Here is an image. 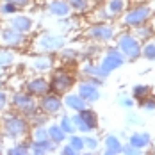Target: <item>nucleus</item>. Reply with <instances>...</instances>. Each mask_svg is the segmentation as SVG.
<instances>
[{
	"label": "nucleus",
	"mask_w": 155,
	"mask_h": 155,
	"mask_svg": "<svg viewBox=\"0 0 155 155\" xmlns=\"http://www.w3.org/2000/svg\"><path fill=\"white\" fill-rule=\"evenodd\" d=\"M62 107H64L62 105V96L54 93V91H48V93H45L43 96L38 98V109L43 114H47V116H57V114H61Z\"/></svg>",
	"instance_id": "9"
},
{
	"label": "nucleus",
	"mask_w": 155,
	"mask_h": 155,
	"mask_svg": "<svg viewBox=\"0 0 155 155\" xmlns=\"http://www.w3.org/2000/svg\"><path fill=\"white\" fill-rule=\"evenodd\" d=\"M80 71H82V75H84L86 78H89V80L96 82L98 86H102L104 80L109 77V75L104 73V70L100 68V64H94V62H86V64L80 68Z\"/></svg>",
	"instance_id": "18"
},
{
	"label": "nucleus",
	"mask_w": 155,
	"mask_h": 155,
	"mask_svg": "<svg viewBox=\"0 0 155 155\" xmlns=\"http://www.w3.org/2000/svg\"><path fill=\"white\" fill-rule=\"evenodd\" d=\"M118 104L125 109H132L136 105V100H134L132 96H120V102H118Z\"/></svg>",
	"instance_id": "38"
},
{
	"label": "nucleus",
	"mask_w": 155,
	"mask_h": 155,
	"mask_svg": "<svg viewBox=\"0 0 155 155\" xmlns=\"http://www.w3.org/2000/svg\"><path fill=\"white\" fill-rule=\"evenodd\" d=\"M4 2H11V4H15L16 7H20L21 11L27 9V7L32 4V0H4Z\"/></svg>",
	"instance_id": "41"
},
{
	"label": "nucleus",
	"mask_w": 155,
	"mask_h": 155,
	"mask_svg": "<svg viewBox=\"0 0 155 155\" xmlns=\"http://www.w3.org/2000/svg\"><path fill=\"white\" fill-rule=\"evenodd\" d=\"M127 123L137 127V125H143L144 121H143V118H139L137 114H128V116H127Z\"/></svg>",
	"instance_id": "42"
},
{
	"label": "nucleus",
	"mask_w": 155,
	"mask_h": 155,
	"mask_svg": "<svg viewBox=\"0 0 155 155\" xmlns=\"http://www.w3.org/2000/svg\"><path fill=\"white\" fill-rule=\"evenodd\" d=\"M31 134V123L25 116L15 110L0 114V139L4 143H15L20 139H27Z\"/></svg>",
	"instance_id": "1"
},
{
	"label": "nucleus",
	"mask_w": 155,
	"mask_h": 155,
	"mask_svg": "<svg viewBox=\"0 0 155 155\" xmlns=\"http://www.w3.org/2000/svg\"><path fill=\"white\" fill-rule=\"evenodd\" d=\"M84 146H86L87 152H98V148H100V139L94 137V136H91V134H84Z\"/></svg>",
	"instance_id": "34"
},
{
	"label": "nucleus",
	"mask_w": 155,
	"mask_h": 155,
	"mask_svg": "<svg viewBox=\"0 0 155 155\" xmlns=\"http://www.w3.org/2000/svg\"><path fill=\"white\" fill-rule=\"evenodd\" d=\"M9 109L27 118L34 110H38V98L27 93L25 89H16L9 94Z\"/></svg>",
	"instance_id": "3"
},
{
	"label": "nucleus",
	"mask_w": 155,
	"mask_h": 155,
	"mask_svg": "<svg viewBox=\"0 0 155 155\" xmlns=\"http://www.w3.org/2000/svg\"><path fill=\"white\" fill-rule=\"evenodd\" d=\"M18 11H21V9H20V7H16L15 4L0 0V18H7V16L15 15V13H18Z\"/></svg>",
	"instance_id": "33"
},
{
	"label": "nucleus",
	"mask_w": 155,
	"mask_h": 155,
	"mask_svg": "<svg viewBox=\"0 0 155 155\" xmlns=\"http://www.w3.org/2000/svg\"><path fill=\"white\" fill-rule=\"evenodd\" d=\"M59 127H61L62 130L70 136V134H75L77 132V128H75V125H73V120H71V116L70 114H61L59 116Z\"/></svg>",
	"instance_id": "28"
},
{
	"label": "nucleus",
	"mask_w": 155,
	"mask_h": 155,
	"mask_svg": "<svg viewBox=\"0 0 155 155\" xmlns=\"http://www.w3.org/2000/svg\"><path fill=\"white\" fill-rule=\"evenodd\" d=\"M78 114H80V118H82L86 123L89 125L91 130H96V127H98V114H96L89 105L86 109H82V110H78Z\"/></svg>",
	"instance_id": "25"
},
{
	"label": "nucleus",
	"mask_w": 155,
	"mask_h": 155,
	"mask_svg": "<svg viewBox=\"0 0 155 155\" xmlns=\"http://www.w3.org/2000/svg\"><path fill=\"white\" fill-rule=\"evenodd\" d=\"M75 13H86L91 9V0H66Z\"/></svg>",
	"instance_id": "32"
},
{
	"label": "nucleus",
	"mask_w": 155,
	"mask_h": 155,
	"mask_svg": "<svg viewBox=\"0 0 155 155\" xmlns=\"http://www.w3.org/2000/svg\"><path fill=\"white\" fill-rule=\"evenodd\" d=\"M141 57H144L146 61H155V41L153 39H146L144 45L141 47Z\"/></svg>",
	"instance_id": "30"
},
{
	"label": "nucleus",
	"mask_w": 155,
	"mask_h": 155,
	"mask_svg": "<svg viewBox=\"0 0 155 155\" xmlns=\"http://www.w3.org/2000/svg\"><path fill=\"white\" fill-rule=\"evenodd\" d=\"M48 80H50V91H54L57 94H64L66 91H71V87L75 86L73 75L68 70H62V68L52 70Z\"/></svg>",
	"instance_id": "5"
},
{
	"label": "nucleus",
	"mask_w": 155,
	"mask_h": 155,
	"mask_svg": "<svg viewBox=\"0 0 155 155\" xmlns=\"http://www.w3.org/2000/svg\"><path fill=\"white\" fill-rule=\"evenodd\" d=\"M87 38H91L96 43H109L116 38V29L107 21H98L87 29Z\"/></svg>",
	"instance_id": "11"
},
{
	"label": "nucleus",
	"mask_w": 155,
	"mask_h": 155,
	"mask_svg": "<svg viewBox=\"0 0 155 155\" xmlns=\"http://www.w3.org/2000/svg\"><path fill=\"white\" fill-rule=\"evenodd\" d=\"M29 153H31L29 137L15 141V143H9V146L5 148V155H29Z\"/></svg>",
	"instance_id": "22"
},
{
	"label": "nucleus",
	"mask_w": 155,
	"mask_h": 155,
	"mask_svg": "<svg viewBox=\"0 0 155 155\" xmlns=\"http://www.w3.org/2000/svg\"><path fill=\"white\" fill-rule=\"evenodd\" d=\"M152 94V86H146V84H136L132 87V98L136 102H143L146 96Z\"/></svg>",
	"instance_id": "26"
},
{
	"label": "nucleus",
	"mask_w": 155,
	"mask_h": 155,
	"mask_svg": "<svg viewBox=\"0 0 155 155\" xmlns=\"http://www.w3.org/2000/svg\"><path fill=\"white\" fill-rule=\"evenodd\" d=\"M4 82H5V73H4V71L0 70V87L4 86Z\"/></svg>",
	"instance_id": "43"
},
{
	"label": "nucleus",
	"mask_w": 155,
	"mask_h": 155,
	"mask_svg": "<svg viewBox=\"0 0 155 155\" xmlns=\"http://www.w3.org/2000/svg\"><path fill=\"white\" fill-rule=\"evenodd\" d=\"M93 2H104V0H93Z\"/></svg>",
	"instance_id": "46"
},
{
	"label": "nucleus",
	"mask_w": 155,
	"mask_h": 155,
	"mask_svg": "<svg viewBox=\"0 0 155 155\" xmlns=\"http://www.w3.org/2000/svg\"><path fill=\"white\" fill-rule=\"evenodd\" d=\"M152 152H153V153H155V143H153V144H152Z\"/></svg>",
	"instance_id": "45"
},
{
	"label": "nucleus",
	"mask_w": 155,
	"mask_h": 155,
	"mask_svg": "<svg viewBox=\"0 0 155 155\" xmlns=\"http://www.w3.org/2000/svg\"><path fill=\"white\" fill-rule=\"evenodd\" d=\"M127 143L143 152V150H146L148 146H152V136H150L148 132L136 130V132H132V134L128 136V141H127Z\"/></svg>",
	"instance_id": "19"
},
{
	"label": "nucleus",
	"mask_w": 155,
	"mask_h": 155,
	"mask_svg": "<svg viewBox=\"0 0 155 155\" xmlns=\"http://www.w3.org/2000/svg\"><path fill=\"white\" fill-rule=\"evenodd\" d=\"M47 132H48V137L54 141L55 144H62V143H66V139H68V134L59 127V123H48Z\"/></svg>",
	"instance_id": "23"
},
{
	"label": "nucleus",
	"mask_w": 155,
	"mask_h": 155,
	"mask_svg": "<svg viewBox=\"0 0 155 155\" xmlns=\"http://www.w3.org/2000/svg\"><path fill=\"white\" fill-rule=\"evenodd\" d=\"M61 96H62V105L68 110H71V112H78V110H82V109H86L89 105L77 91H66Z\"/></svg>",
	"instance_id": "15"
},
{
	"label": "nucleus",
	"mask_w": 155,
	"mask_h": 155,
	"mask_svg": "<svg viewBox=\"0 0 155 155\" xmlns=\"http://www.w3.org/2000/svg\"><path fill=\"white\" fill-rule=\"evenodd\" d=\"M7 25L13 27L15 31L25 34V36H31L32 32H34L36 21H34V18H32L31 15H27V13H23V11H18L15 15L7 16Z\"/></svg>",
	"instance_id": "10"
},
{
	"label": "nucleus",
	"mask_w": 155,
	"mask_h": 155,
	"mask_svg": "<svg viewBox=\"0 0 155 155\" xmlns=\"http://www.w3.org/2000/svg\"><path fill=\"white\" fill-rule=\"evenodd\" d=\"M139 41H146V39H152V36H153V29L150 27V25H146V23H141L137 27H134V32H132Z\"/></svg>",
	"instance_id": "27"
},
{
	"label": "nucleus",
	"mask_w": 155,
	"mask_h": 155,
	"mask_svg": "<svg viewBox=\"0 0 155 155\" xmlns=\"http://www.w3.org/2000/svg\"><path fill=\"white\" fill-rule=\"evenodd\" d=\"M141 104V107L144 109V110H148V112H152V110H155V96H146L143 102H139Z\"/></svg>",
	"instance_id": "37"
},
{
	"label": "nucleus",
	"mask_w": 155,
	"mask_h": 155,
	"mask_svg": "<svg viewBox=\"0 0 155 155\" xmlns=\"http://www.w3.org/2000/svg\"><path fill=\"white\" fill-rule=\"evenodd\" d=\"M27 45H29V36L15 31L9 25H5V27L0 29V47L20 50V48H25Z\"/></svg>",
	"instance_id": "6"
},
{
	"label": "nucleus",
	"mask_w": 155,
	"mask_h": 155,
	"mask_svg": "<svg viewBox=\"0 0 155 155\" xmlns=\"http://www.w3.org/2000/svg\"><path fill=\"white\" fill-rule=\"evenodd\" d=\"M141 43L132 32H123L116 38V48L127 57V61H137L141 57Z\"/></svg>",
	"instance_id": "4"
},
{
	"label": "nucleus",
	"mask_w": 155,
	"mask_h": 155,
	"mask_svg": "<svg viewBox=\"0 0 155 155\" xmlns=\"http://www.w3.org/2000/svg\"><path fill=\"white\" fill-rule=\"evenodd\" d=\"M66 143H68V144H71V146L77 150V153H82V152L86 150V146H84V136H82V134H78V132L70 134V136H68V139H66Z\"/></svg>",
	"instance_id": "29"
},
{
	"label": "nucleus",
	"mask_w": 155,
	"mask_h": 155,
	"mask_svg": "<svg viewBox=\"0 0 155 155\" xmlns=\"http://www.w3.org/2000/svg\"><path fill=\"white\" fill-rule=\"evenodd\" d=\"M23 89H25L27 93H31L32 96L39 98V96H43L45 93L50 91V80H48L45 75H36V77H31V78L25 80Z\"/></svg>",
	"instance_id": "13"
},
{
	"label": "nucleus",
	"mask_w": 155,
	"mask_h": 155,
	"mask_svg": "<svg viewBox=\"0 0 155 155\" xmlns=\"http://www.w3.org/2000/svg\"><path fill=\"white\" fill-rule=\"evenodd\" d=\"M16 59H18L16 50L0 47V70H4V68H11V66L16 62Z\"/></svg>",
	"instance_id": "24"
},
{
	"label": "nucleus",
	"mask_w": 155,
	"mask_h": 155,
	"mask_svg": "<svg viewBox=\"0 0 155 155\" xmlns=\"http://www.w3.org/2000/svg\"><path fill=\"white\" fill-rule=\"evenodd\" d=\"M66 47V38L57 32H41L31 41V50L34 54H57Z\"/></svg>",
	"instance_id": "2"
},
{
	"label": "nucleus",
	"mask_w": 155,
	"mask_h": 155,
	"mask_svg": "<svg viewBox=\"0 0 155 155\" xmlns=\"http://www.w3.org/2000/svg\"><path fill=\"white\" fill-rule=\"evenodd\" d=\"M77 93L80 94L89 105L94 104V102H98L100 96H102V93H100V86H98L96 82H93V80H89V78L78 82L77 84Z\"/></svg>",
	"instance_id": "14"
},
{
	"label": "nucleus",
	"mask_w": 155,
	"mask_h": 155,
	"mask_svg": "<svg viewBox=\"0 0 155 155\" xmlns=\"http://www.w3.org/2000/svg\"><path fill=\"white\" fill-rule=\"evenodd\" d=\"M104 153L105 155H120L123 150V143L116 134H107L104 137Z\"/></svg>",
	"instance_id": "20"
},
{
	"label": "nucleus",
	"mask_w": 155,
	"mask_h": 155,
	"mask_svg": "<svg viewBox=\"0 0 155 155\" xmlns=\"http://www.w3.org/2000/svg\"><path fill=\"white\" fill-rule=\"evenodd\" d=\"M125 62H127V57H125L116 47H110L104 52V55L100 57V62H98V64H100V68L104 70L105 75H110L114 70L121 68Z\"/></svg>",
	"instance_id": "8"
},
{
	"label": "nucleus",
	"mask_w": 155,
	"mask_h": 155,
	"mask_svg": "<svg viewBox=\"0 0 155 155\" xmlns=\"http://www.w3.org/2000/svg\"><path fill=\"white\" fill-rule=\"evenodd\" d=\"M27 68L32 70L38 75H43L54 70V59L50 57V54H34L27 59Z\"/></svg>",
	"instance_id": "12"
},
{
	"label": "nucleus",
	"mask_w": 155,
	"mask_h": 155,
	"mask_svg": "<svg viewBox=\"0 0 155 155\" xmlns=\"http://www.w3.org/2000/svg\"><path fill=\"white\" fill-rule=\"evenodd\" d=\"M59 54H61V61L62 62H73L78 59V52L75 48H68L64 47L62 50H59Z\"/></svg>",
	"instance_id": "35"
},
{
	"label": "nucleus",
	"mask_w": 155,
	"mask_h": 155,
	"mask_svg": "<svg viewBox=\"0 0 155 155\" xmlns=\"http://www.w3.org/2000/svg\"><path fill=\"white\" fill-rule=\"evenodd\" d=\"M45 9H47V13L50 16H54V18H66V16H70L73 11H71V7H70V4L66 2V0H48L47 5H45Z\"/></svg>",
	"instance_id": "16"
},
{
	"label": "nucleus",
	"mask_w": 155,
	"mask_h": 155,
	"mask_svg": "<svg viewBox=\"0 0 155 155\" xmlns=\"http://www.w3.org/2000/svg\"><path fill=\"white\" fill-rule=\"evenodd\" d=\"M59 146H61L59 152H61L62 155H77V150H75L71 144H68V143H66V144L62 143V144H59Z\"/></svg>",
	"instance_id": "39"
},
{
	"label": "nucleus",
	"mask_w": 155,
	"mask_h": 155,
	"mask_svg": "<svg viewBox=\"0 0 155 155\" xmlns=\"http://www.w3.org/2000/svg\"><path fill=\"white\" fill-rule=\"evenodd\" d=\"M121 153H125V155H139V153H143L141 150H137V148H134L132 144H123V150H121Z\"/></svg>",
	"instance_id": "40"
},
{
	"label": "nucleus",
	"mask_w": 155,
	"mask_h": 155,
	"mask_svg": "<svg viewBox=\"0 0 155 155\" xmlns=\"http://www.w3.org/2000/svg\"><path fill=\"white\" fill-rule=\"evenodd\" d=\"M4 144H5V143H4V141L0 139V155H2V153H5V146H4Z\"/></svg>",
	"instance_id": "44"
},
{
	"label": "nucleus",
	"mask_w": 155,
	"mask_h": 155,
	"mask_svg": "<svg viewBox=\"0 0 155 155\" xmlns=\"http://www.w3.org/2000/svg\"><path fill=\"white\" fill-rule=\"evenodd\" d=\"M153 13V9L150 5H136L132 9H127L121 16V23L125 27H137L141 23H146L150 20V16Z\"/></svg>",
	"instance_id": "7"
},
{
	"label": "nucleus",
	"mask_w": 155,
	"mask_h": 155,
	"mask_svg": "<svg viewBox=\"0 0 155 155\" xmlns=\"http://www.w3.org/2000/svg\"><path fill=\"white\" fill-rule=\"evenodd\" d=\"M127 5H128L127 0H107L104 9H105L109 18H116V16H121L127 11Z\"/></svg>",
	"instance_id": "21"
},
{
	"label": "nucleus",
	"mask_w": 155,
	"mask_h": 155,
	"mask_svg": "<svg viewBox=\"0 0 155 155\" xmlns=\"http://www.w3.org/2000/svg\"><path fill=\"white\" fill-rule=\"evenodd\" d=\"M29 146H31V153L32 155H48V153L57 152V148H59V144H55L50 137L41 139V141L29 139Z\"/></svg>",
	"instance_id": "17"
},
{
	"label": "nucleus",
	"mask_w": 155,
	"mask_h": 155,
	"mask_svg": "<svg viewBox=\"0 0 155 155\" xmlns=\"http://www.w3.org/2000/svg\"><path fill=\"white\" fill-rule=\"evenodd\" d=\"M9 109V93L0 87V114H4Z\"/></svg>",
	"instance_id": "36"
},
{
	"label": "nucleus",
	"mask_w": 155,
	"mask_h": 155,
	"mask_svg": "<svg viewBox=\"0 0 155 155\" xmlns=\"http://www.w3.org/2000/svg\"><path fill=\"white\" fill-rule=\"evenodd\" d=\"M71 120H73V125H75V128H77L78 134H82V136H84V134H91V132H93V130L89 128V125L80 118V114H78V112H73V114H71Z\"/></svg>",
	"instance_id": "31"
}]
</instances>
